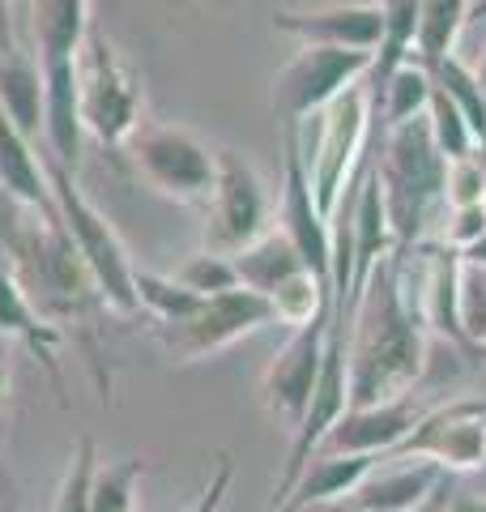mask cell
I'll list each match as a JSON object with an SVG mask.
<instances>
[{
	"label": "cell",
	"instance_id": "cell-12",
	"mask_svg": "<svg viewBox=\"0 0 486 512\" xmlns=\"http://www.w3.org/2000/svg\"><path fill=\"white\" fill-rule=\"evenodd\" d=\"M286 146V171H282V210H278V231L295 244L303 256V269L316 274L320 282L333 286V227L320 214L312 180H307V163H303V137L299 128L282 133Z\"/></svg>",
	"mask_w": 486,
	"mask_h": 512
},
{
	"label": "cell",
	"instance_id": "cell-15",
	"mask_svg": "<svg viewBox=\"0 0 486 512\" xmlns=\"http://www.w3.org/2000/svg\"><path fill=\"white\" fill-rule=\"evenodd\" d=\"M0 338L22 342L30 355L47 367V376L60 384V359L56 355L64 346V333L52 316H43L35 308V299H30V291L13 269H0Z\"/></svg>",
	"mask_w": 486,
	"mask_h": 512
},
{
	"label": "cell",
	"instance_id": "cell-44",
	"mask_svg": "<svg viewBox=\"0 0 486 512\" xmlns=\"http://www.w3.org/2000/svg\"><path fill=\"white\" fill-rule=\"evenodd\" d=\"M5 384H9V363H5V346H0V402H5Z\"/></svg>",
	"mask_w": 486,
	"mask_h": 512
},
{
	"label": "cell",
	"instance_id": "cell-17",
	"mask_svg": "<svg viewBox=\"0 0 486 512\" xmlns=\"http://www.w3.org/2000/svg\"><path fill=\"white\" fill-rule=\"evenodd\" d=\"M0 188L9 192L13 201H22L26 210H39L52 218V188H47V175L39 163V141H30L18 124L5 116L0 107Z\"/></svg>",
	"mask_w": 486,
	"mask_h": 512
},
{
	"label": "cell",
	"instance_id": "cell-27",
	"mask_svg": "<svg viewBox=\"0 0 486 512\" xmlns=\"http://www.w3.org/2000/svg\"><path fill=\"white\" fill-rule=\"evenodd\" d=\"M431 82H435V90H444L448 99L457 103V111L469 120V128H474V137L482 146V141H486V90L478 82V73L469 69L457 52H452V56H444L440 64H435Z\"/></svg>",
	"mask_w": 486,
	"mask_h": 512
},
{
	"label": "cell",
	"instance_id": "cell-19",
	"mask_svg": "<svg viewBox=\"0 0 486 512\" xmlns=\"http://www.w3.org/2000/svg\"><path fill=\"white\" fill-rule=\"evenodd\" d=\"M444 470L431 461L418 466H401V470H371V478L350 495V504L359 512H418L444 483Z\"/></svg>",
	"mask_w": 486,
	"mask_h": 512
},
{
	"label": "cell",
	"instance_id": "cell-11",
	"mask_svg": "<svg viewBox=\"0 0 486 512\" xmlns=\"http://www.w3.org/2000/svg\"><path fill=\"white\" fill-rule=\"evenodd\" d=\"M329 316H316L312 325L290 329V338L282 342V350L273 355V363L261 376V402L269 410V419H278L290 436L303 427L307 410H312L316 397V380L324 367V342H329Z\"/></svg>",
	"mask_w": 486,
	"mask_h": 512
},
{
	"label": "cell",
	"instance_id": "cell-13",
	"mask_svg": "<svg viewBox=\"0 0 486 512\" xmlns=\"http://www.w3.org/2000/svg\"><path fill=\"white\" fill-rule=\"evenodd\" d=\"M423 414L427 410L418 406L414 397H397V402H380V406H346L342 419L324 431L316 453H324V457H388L418 427Z\"/></svg>",
	"mask_w": 486,
	"mask_h": 512
},
{
	"label": "cell",
	"instance_id": "cell-9",
	"mask_svg": "<svg viewBox=\"0 0 486 512\" xmlns=\"http://www.w3.org/2000/svg\"><path fill=\"white\" fill-rule=\"evenodd\" d=\"M265 325H273V308L265 295L248 291V286H235L226 295L205 299L188 320H175V325H154V342L167 350L171 363H201L218 350L235 346L248 333H261Z\"/></svg>",
	"mask_w": 486,
	"mask_h": 512
},
{
	"label": "cell",
	"instance_id": "cell-26",
	"mask_svg": "<svg viewBox=\"0 0 486 512\" xmlns=\"http://www.w3.org/2000/svg\"><path fill=\"white\" fill-rule=\"evenodd\" d=\"M269 308H273V325L303 329V325H312L316 316L333 312V286L320 282L316 274H307V269H299L295 278H286L278 291L269 295Z\"/></svg>",
	"mask_w": 486,
	"mask_h": 512
},
{
	"label": "cell",
	"instance_id": "cell-43",
	"mask_svg": "<svg viewBox=\"0 0 486 512\" xmlns=\"http://www.w3.org/2000/svg\"><path fill=\"white\" fill-rule=\"evenodd\" d=\"M30 5H35V0H9V13H13V18H22V22H26Z\"/></svg>",
	"mask_w": 486,
	"mask_h": 512
},
{
	"label": "cell",
	"instance_id": "cell-10",
	"mask_svg": "<svg viewBox=\"0 0 486 512\" xmlns=\"http://www.w3.org/2000/svg\"><path fill=\"white\" fill-rule=\"evenodd\" d=\"M405 457H427L444 474L482 470L486 466V402L461 397V402L427 410L418 427L384 461H405Z\"/></svg>",
	"mask_w": 486,
	"mask_h": 512
},
{
	"label": "cell",
	"instance_id": "cell-39",
	"mask_svg": "<svg viewBox=\"0 0 486 512\" xmlns=\"http://www.w3.org/2000/svg\"><path fill=\"white\" fill-rule=\"evenodd\" d=\"M444 512H486V495H461V491H452V500Z\"/></svg>",
	"mask_w": 486,
	"mask_h": 512
},
{
	"label": "cell",
	"instance_id": "cell-46",
	"mask_svg": "<svg viewBox=\"0 0 486 512\" xmlns=\"http://www.w3.org/2000/svg\"><path fill=\"white\" fill-rule=\"evenodd\" d=\"M474 154H478V163H482V171H486V141H482V146H478Z\"/></svg>",
	"mask_w": 486,
	"mask_h": 512
},
{
	"label": "cell",
	"instance_id": "cell-4",
	"mask_svg": "<svg viewBox=\"0 0 486 512\" xmlns=\"http://www.w3.org/2000/svg\"><path fill=\"white\" fill-rule=\"evenodd\" d=\"M77 103H81V128L103 150L120 154L137 137L145 120V86L137 69L124 60V52L107 39V30L90 26L86 43L77 56Z\"/></svg>",
	"mask_w": 486,
	"mask_h": 512
},
{
	"label": "cell",
	"instance_id": "cell-24",
	"mask_svg": "<svg viewBox=\"0 0 486 512\" xmlns=\"http://www.w3.org/2000/svg\"><path fill=\"white\" fill-rule=\"evenodd\" d=\"M431 73L423 69L418 60L410 64H401V69L388 77V82L380 90H367V99H371V116L380 111V120H384V133L388 128H397V124H410L418 116H427V103H431Z\"/></svg>",
	"mask_w": 486,
	"mask_h": 512
},
{
	"label": "cell",
	"instance_id": "cell-31",
	"mask_svg": "<svg viewBox=\"0 0 486 512\" xmlns=\"http://www.w3.org/2000/svg\"><path fill=\"white\" fill-rule=\"evenodd\" d=\"M99 444L94 436H81L77 448H73V461L64 470L60 487H56V500H52V512H90V500H94V474H99Z\"/></svg>",
	"mask_w": 486,
	"mask_h": 512
},
{
	"label": "cell",
	"instance_id": "cell-23",
	"mask_svg": "<svg viewBox=\"0 0 486 512\" xmlns=\"http://www.w3.org/2000/svg\"><path fill=\"white\" fill-rule=\"evenodd\" d=\"M235 261V274H239V286H248V291L256 295H273L286 278H295L303 269V256L295 252V244L282 235V231H269L261 235L252 248H243L239 256H231Z\"/></svg>",
	"mask_w": 486,
	"mask_h": 512
},
{
	"label": "cell",
	"instance_id": "cell-7",
	"mask_svg": "<svg viewBox=\"0 0 486 512\" xmlns=\"http://www.w3.org/2000/svg\"><path fill=\"white\" fill-rule=\"evenodd\" d=\"M269 218H273V201L261 171L239 150H218L214 192L205 201V235H201L205 252L239 256L243 248H252L256 239L273 231Z\"/></svg>",
	"mask_w": 486,
	"mask_h": 512
},
{
	"label": "cell",
	"instance_id": "cell-28",
	"mask_svg": "<svg viewBox=\"0 0 486 512\" xmlns=\"http://www.w3.org/2000/svg\"><path fill=\"white\" fill-rule=\"evenodd\" d=\"M137 303L154 325H175V320H188L205 299L184 291V286L175 282V274H150V269H137Z\"/></svg>",
	"mask_w": 486,
	"mask_h": 512
},
{
	"label": "cell",
	"instance_id": "cell-2",
	"mask_svg": "<svg viewBox=\"0 0 486 512\" xmlns=\"http://www.w3.org/2000/svg\"><path fill=\"white\" fill-rule=\"evenodd\" d=\"M444 175H448V163L435 150L427 116L384 133L376 154V180L384 192V214H388V227H393L397 256H405L423 239L427 222L444 205Z\"/></svg>",
	"mask_w": 486,
	"mask_h": 512
},
{
	"label": "cell",
	"instance_id": "cell-33",
	"mask_svg": "<svg viewBox=\"0 0 486 512\" xmlns=\"http://www.w3.org/2000/svg\"><path fill=\"white\" fill-rule=\"evenodd\" d=\"M461 325L474 350L486 355V269L461 261Z\"/></svg>",
	"mask_w": 486,
	"mask_h": 512
},
{
	"label": "cell",
	"instance_id": "cell-42",
	"mask_svg": "<svg viewBox=\"0 0 486 512\" xmlns=\"http://www.w3.org/2000/svg\"><path fill=\"white\" fill-rule=\"evenodd\" d=\"M299 512H359L350 500H333V504H312V508H299Z\"/></svg>",
	"mask_w": 486,
	"mask_h": 512
},
{
	"label": "cell",
	"instance_id": "cell-30",
	"mask_svg": "<svg viewBox=\"0 0 486 512\" xmlns=\"http://www.w3.org/2000/svg\"><path fill=\"white\" fill-rule=\"evenodd\" d=\"M427 128H431V141L435 150L444 154V163H457V158H469L478 150V137L469 120L457 111V103L448 99L444 90H431V103H427Z\"/></svg>",
	"mask_w": 486,
	"mask_h": 512
},
{
	"label": "cell",
	"instance_id": "cell-16",
	"mask_svg": "<svg viewBox=\"0 0 486 512\" xmlns=\"http://www.w3.org/2000/svg\"><path fill=\"white\" fill-rule=\"evenodd\" d=\"M380 461L384 457H324V453H316L303 466V474L295 478V487L286 491V500L273 512H299V508H312V504L350 500V495L371 478V470H376Z\"/></svg>",
	"mask_w": 486,
	"mask_h": 512
},
{
	"label": "cell",
	"instance_id": "cell-35",
	"mask_svg": "<svg viewBox=\"0 0 486 512\" xmlns=\"http://www.w3.org/2000/svg\"><path fill=\"white\" fill-rule=\"evenodd\" d=\"M444 205H448V210L486 205V171H482V163H478V154L448 163V175H444Z\"/></svg>",
	"mask_w": 486,
	"mask_h": 512
},
{
	"label": "cell",
	"instance_id": "cell-14",
	"mask_svg": "<svg viewBox=\"0 0 486 512\" xmlns=\"http://www.w3.org/2000/svg\"><path fill=\"white\" fill-rule=\"evenodd\" d=\"M273 30L295 35L299 43L312 47H346V52H371L384 39V9L376 0H359V5H324V9H278L273 13Z\"/></svg>",
	"mask_w": 486,
	"mask_h": 512
},
{
	"label": "cell",
	"instance_id": "cell-45",
	"mask_svg": "<svg viewBox=\"0 0 486 512\" xmlns=\"http://www.w3.org/2000/svg\"><path fill=\"white\" fill-rule=\"evenodd\" d=\"M474 73H478V82H482V90H486V56H482V64H478Z\"/></svg>",
	"mask_w": 486,
	"mask_h": 512
},
{
	"label": "cell",
	"instance_id": "cell-29",
	"mask_svg": "<svg viewBox=\"0 0 486 512\" xmlns=\"http://www.w3.org/2000/svg\"><path fill=\"white\" fill-rule=\"evenodd\" d=\"M141 478H145V461L141 457H120V461L99 466V474H94L90 512H137Z\"/></svg>",
	"mask_w": 486,
	"mask_h": 512
},
{
	"label": "cell",
	"instance_id": "cell-22",
	"mask_svg": "<svg viewBox=\"0 0 486 512\" xmlns=\"http://www.w3.org/2000/svg\"><path fill=\"white\" fill-rule=\"evenodd\" d=\"M384 9V39L376 47L367 73V90H380L401 64L414 60V43H418V22H423V0H376Z\"/></svg>",
	"mask_w": 486,
	"mask_h": 512
},
{
	"label": "cell",
	"instance_id": "cell-37",
	"mask_svg": "<svg viewBox=\"0 0 486 512\" xmlns=\"http://www.w3.org/2000/svg\"><path fill=\"white\" fill-rule=\"evenodd\" d=\"M231 483H235V461H231V453H218V466H214V474H209V483L201 487V495L184 512H218L226 491H231Z\"/></svg>",
	"mask_w": 486,
	"mask_h": 512
},
{
	"label": "cell",
	"instance_id": "cell-18",
	"mask_svg": "<svg viewBox=\"0 0 486 512\" xmlns=\"http://www.w3.org/2000/svg\"><path fill=\"white\" fill-rule=\"evenodd\" d=\"M30 39H35L39 64H64L81 56V43L90 35V0H35L26 13Z\"/></svg>",
	"mask_w": 486,
	"mask_h": 512
},
{
	"label": "cell",
	"instance_id": "cell-40",
	"mask_svg": "<svg viewBox=\"0 0 486 512\" xmlns=\"http://www.w3.org/2000/svg\"><path fill=\"white\" fill-rule=\"evenodd\" d=\"M452 491H457V487H452V474H448L444 483H440V491H435L431 500H427L423 508H418V512H444V508H448V500H452Z\"/></svg>",
	"mask_w": 486,
	"mask_h": 512
},
{
	"label": "cell",
	"instance_id": "cell-38",
	"mask_svg": "<svg viewBox=\"0 0 486 512\" xmlns=\"http://www.w3.org/2000/svg\"><path fill=\"white\" fill-rule=\"evenodd\" d=\"M18 52V39H13V13H9V0H0V56H13Z\"/></svg>",
	"mask_w": 486,
	"mask_h": 512
},
{
	"label": "cell",
	"instance_id": "cell-6",
	"mask_svg": "<svg viewBox=\"0 0 486 512\" xmlns=\"http://www.w3.org/2000/svg\"><path fill=\"white\" fill-rule=\"evenodd\" d=\"M133 167L158 197L175 205H205L214 192L218 175V150L180 124H141L137 137L124 146Z\"/></svg>",
	"mask_w": 486,
	"mask_h": 512
},
{
	"label": "cell",
	"instance_id": "cell-41",
	"mask_svg": "<svg viewBox=\"0 0 486 512\" xmlns=\"http://www.w3.org/2000/svg\"><path fill=\"white\" fill-rule=\"evenodd\" d=\"M461 261H465V265H482V269H486V235L478 239L474 248H465V252H461Z\"/></svg>",
	"mask_w": 486,
	"mask_h": 512
},
{
	"label": "cell",
	"instance_id": "cell-32",
	"mask_svg": "<svg viewBox=\"0 0 486 512\" xmlns=\"http://www.w3.org/2000/svg\"><path fill=\"white\" fill-rule=\"evenodd\" d=\"M175 282L184 286V291H192L197 299H214V295H226L239 286V274H235V261L231 256H218V252H197L188 256V261L175 269Z\"/></svg>",
	"mask_w": 486,
	"mask_h": 512
},
{
	"label": "cell",
	"instance_id": "cell-8",
	"mask_svg": "<svg viewBox=\"0 0 486 512\" xmlns=\"http://www.w3.org/2000/svg\"><path fill=\"white\" fill-rule=\"evenodd\" d=\"M367 133H371V99H367V82L346 90L333 107L320 111V141L312 154H303L307 163V180H312L320 214L333 222L337 201H342L346 184L359 175V158L367 150Z\"/></svg>",
	"mask_w": 486,
	"mask_h": 512
},
{
	"label": "cell",
	"instance_id": "cell-34",
	"mask_svg": "<svg viewBox=\"0 0 486 512\" xmlns=\"http://www.w3.org/2000/svg\"><path fill=\"white\" fill-rule=\"evenodd\" d=\"M26 210L22 201H13L5 188H0V269H13L18 265V256L26 252L30 235H35V222H26Z\"/></svg>",
	"mask_w": 486,
	"mask_h": 512
},
{
	"label": "cell",
	"instance_id": "cell-21",
	"mask_svg": "<svg viewBox=\"0 0 486 512\" xmlns=\"http://www.w3.org/2000/svg\"><path fill=\"white\" fill-rule=\"evenodd\" d=\"M0 107L30 141H43V69L22 52L0 56Z\"/></svg>",
	"mask_w": 486,
	"mask_h": 512
},
{
	"label": "cell",
	"instance_id": "cell-25",
	"mask_svg": "<svg viewBox=\"0 0 486 512\" xmlns=\"http://www.w3.org/2000/svg\"><path fill=\"white\" fill-rule=\"evenodd\" d=\"M469 5H474V0H423V22H418L414 60L423 64L427 73H435V64H440L444 56H452Z\"/></svg>",
	"mask_w": 486,
	"mask_h": 512
},
{
	"label": "cell",
	"instance_id": "cell-20",
	"mask_svg": "<svg viewBox=\"0 0 486 512\" xmlns=\"http://www.w3.org/2000/svg\"><path fill=\"white\" fill-rule=\"evenodd\" d=\"M423 325L444 333L457 346H469L461 325V252L457 248H431L427 261V291H423Z\"/></svg>",
	"mask_w": 486,
	"mask_h": 512
},
{
	"label": "cell",
	"instance_id": "cell-5",
	"mask_svg": "<svg viewBox=\"0 0 486 512\" xmlns=\"http://www.w3.org/2000/svg\"><path fill=\"white\" fill-rule=\"evenodd\" d=\"M371 52H346V47H312L303 43L290 56L269 90V107L273 120L286 128H299L307 116H320L324 107H333L346 90L367 82L371 73Z\"/></svg>",
	"mask_w": 486,
	"mask_h": 512
},
{
	"label": "cell",
	"instance_id": "cell-1",
	"mask_svg": "<svg viewBox=\"0 0 486 512\" xmlns=\"http://www.w3.org/2000/svg\"><path fill=\"white\" fill-rule=\"evenodd\" d=\"M427 363L423 312L405 299L401 256H384L371 269L367 291L354 308L350 329V406H380L410 397Z\"/></svg>",
	"mask_w": 486,
	"mask_h": 512
},
{
	"label": "cell",
	"instance_id": "cell-36",
	"mask_svg": "<svg viewBox=\"0 0 486 512\" xmlns=\"http://www.w3.org/2000/svg\"><path fill=\"white\" fill-rule=\"evenodd\" d=\"M486 235V205H465V210H448V231H444V244L448 248H474L478 239Z\"/></svg>",
	"mask_w": 486,
	"mask_h": 512
},
{
	"label": "cell",
	"instance_id": "cell-3",
	"mask_svg": "<svg viewBox=\"0 0 486 512\" xmlns=\"http://www.w3.org/2000/svg\"><path fill=\"white\" fill-rule=\"evenodd\" d=\"M39 163H43V175H47V188H52V205H56L60 227H64V235L73 239L81 265L90 269V278H94V286H99L103 303L107 308H116L120 316H137L141 312V303H137V265H133V256H128L124 239L103 218L99 205L77 188V175L69 167H60L43 146H39Z\"/></svg>",
	"mask_w": 486,
	"mask_h": 512
}]
</instances>
